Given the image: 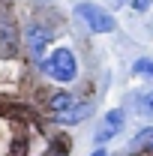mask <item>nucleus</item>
Masks as SVG:
<instances>
[{"label":"nucleus","mask_w":153,"mask_h":156,"mask_svg":"<svg viewBox=\"0 0 153 156\" xmlns=\"http://www.w3.org/2000/svg\"><path fill=\"white\" fill-rule=\"evenodd\" d=\"M132 111L141 117H153V87L132 93Z\"/></svg>","instance_id":"obj_8"},{"label":"nucleus","mask_w":153,"mask_h":156,"mask_svg":"<svg viewBox=\"0 0 153 156\" xmlns=\"http://www.w3.org/2000/svg\"><path fill=\"white\" fill-rule=\"evenodd\" d=\"M132 72L135 75H141V78H150L153 81V57H138L132 63Z\"/></svg>","instance_id":"obj_10"},{"label":"nucleus","mask_w":153,"mask_h":156,"mask_svg":"<svg viewBox=\"0 0 153 156\" xmlns=\"http://www.w3.org/2000/svg\"><path fill=\"white\" fill-rule=\"evenodd\" d=\"M45 111L57 126H78L87 117H93V102L63 87V90H51L45 96Z\"/></svg>","instance_id":"obj_1"},{"label":"nucleus","mask_w":153,"mask_h":156,"mask_svg":"<svg viewBox=\"0 0 153 156\" xmlns=\"http://www.w3.org/2000/svg\"><path fill=\"white\" fill-rule=\"evenodd\" d=\"M21 144H24V141H21V135L15 132V126L0 117V156H15V150H18Z\"/></svg>","instance_id":"obj_7"},{"label":"nucleus","mask_w":153,"mask_h":156,"mask_svg":"<svg viewBox=\"0 0 153 156\" xmlns=\"http://www.w3.org/2000/svg\"><path fill=\"white\" fill-rule=\"evenodd\" d=\"M90 156H111V153H108L105 147H96V150H93V153H90Z\"/></svg>","instance_id":"obj_12"},{"label":"nucleus","mask_w":153,"mask_h":156,"mask_svg":"<svg viewBox=\"0 0 153 156\" xmlns=\"http://www.w3.org/2000/svg\"><path fill=\"white\" fill-rule=\"evenodd\" d=\"M132 150H153V126H141L132 135Z\"/></svg>","instance_id":"obj_9"},{"label":"nucleus","mask_w":153,"mask_h":156,"mask_svg":"<svg viewBox=\"0 0 153 156\" xmlns=\"http://www.w3.org/2000/svg\"><path fill=\"white\" fill-rule=\"evenodd\" d=\"M153 0H129V9L132 12H138V15H144V12H150Z\"/></svg>","instance_id":"obj_11"},{"label":"nucleus","mask_w":153,"mask_h":156,"mask_svg":"<svg viewBox=\"0 0 153 156\" xmlns=\"http://www.w3.org/2000/svg\"><path fill=\"white\" fill-rule=\"evenodd\" d=\"M21 30L15 18H12V12H0V57H15L21 48Z\"/></svg>","instance_id":"obj_6"},{"label":"nucleus","mask_w":153,"mask_h":156,"mask_svg":"<svg viewBox=\"0 0 153 156\" xmlns=\"http://www.w3.org/2000/svg\"><path fill=\"white\" fill-rule=\"evenodd\" d=\"M126 3H129V0H111V6H117V9H120V6H126Z\"/></svg>","instance_id":"obj_13"},{"label":"nucleus","mask_w":153,"mask_h":156,"mask_svg":"<svg viewBox=\"0 0 153 156\" xmlns=\"http://www.w3.org/2000/svg\"><path fill=\"white\" fill-rule=\"evenodd\" d=\"M39 69H42V75L48 81H54V84H75L78 75H81V63H78L75 51L69 45L51 48L45 54V60L39 63Z\"/></svg>","instance_id":"obj_2"},{"label":"nucleus","mask_w":153,"mask_h":156,"mask_svg":"<svg viewBox=\"0 0 153 156\" xmlns=\"http://www.w3.org/2000/svg\"><path fill=\"white\" fill-rule=\"evenodd\" d=\"M123 126H126V108L105 111V117H102V123H99V129H96V135H93V144L96 147H105L108 141H114L123 132Z\"/></svg>","instance_id":"obj_5"},{"label":"nucleus","mask_w":153,"mask_h":156,"mask_svg":"<svg viewBox=\"0 0 153 156\" xmlns=\"http://www.w3.org/2000/svg\"><path fill=\"white\" fill-rule=\"evenodd\" d=\"M75 18L93 33V36H108V33H114L117 30V18L114 12H108L105 6H99L93 0H81L75 6Z\"/></svg>","instance_id":"obj_3"},{"label":"nucleus","mask_w":153,"mask_h":156,"mask_svg":"<svg viewBox=\"0 0 153 156\" xmlns=\"http://www.w3.org/2000/svg\"><path fill=\"white\" fill-rule=\"evenodd\" d=\"M21 39H24V48H27L30 60H33V63H42L45 54H48V45L54 42V30H51L48 24H42V21H30V24L24 27Z\"/></svg>","instance_id":"obj_4"}]
</instances>
